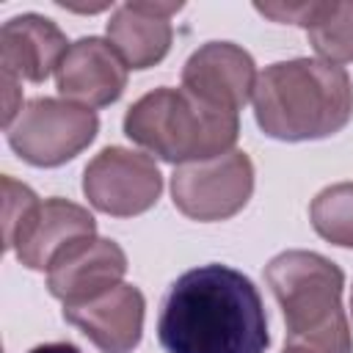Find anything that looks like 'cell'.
<instances>
[{
	"instance_id": "cell-1",
	"label": "cell",
	"mask_w": 353,
	"mask_h": 353,
	"mask_svg": "<svg viewBox=\"0 0 353 353\" xmlns=\"http://www.w3.org/2000/svg\"><path fill=\"white\" fill-rule=\"evenodd\" d=\"M157 339L165 353H265L270 334L262 295L229 265L193 268L171 284Z\"/></svg>"
},
{
	"instance_id": "cell-2",
	"label": "cell",
	"mask_w": 353,
	"mask_h": 353,
	"mask_svg": "<svg viewBox=\"0 0 353 353\" xmlns=\"http://www.w3.org/2000/svg\"><path fill=\"white\" fill-rule=\"evenodd\" d=\"M251 99L259 130L287 143L331 138L353 119L350 74L320 58H292L265 66Z\"/></svg>"
},
{
	"instance_id": "cell-3",
	"label": "cell",
	"mask_w": 353,
	"mask_h": 353,
	"mask_svg": "<svg viewBox=\"0 0 353 353\" xmlns=\"http://www.w3.org/2000/svg\"><path fill=\"white\" fill-rule=\"evenodd\" d=\"M265 281L284 314L287 353H353L339 265L317 251L290 248L265 265Z\"/></svg>"
},
{
	"instance_id": "cell-4",
	"label": "cell",
	"mask_w": 353,
	"mask_h": 353,
	"mask_svg": "<svg viewBox=\"0 0 353 353\" xmlns=\"http://www.w3.org/2000/svg\"><path fill=\"white\" fill-rule=\"evenodd\" d=\"M240 119L232 110L201 102L185 88H154L124 113V135L154 157L188 165L232 152Z\"/></svg>"
},
{
	"instance_id": "cell-5",
	"label": "cell",
	"mask_w": 353,
	"mask_h": 353,
	"mask_svg": "<svg viewBox=\"0 0 353 353\" xmlns=\"http://www.w3.org/2000/svg\"><path fill=\"white\" fill-rule=\"evenodd\" d=\"M8 146L36 168H55L74 160L99 132L91 108L69 99L36 97L25 102L17 121L6 130Z\"/></svg>"
},
{
	"instance_id": "cell-6",
	"label": "cell",
	"mask_w": 353,
	"mask_h": 353,
	"mask_svg": "<svg viewBox=\"0 0 353 353\" xmlns=\"http://www.w3.org/2000/svg\"><path fill=\"white\" fill-rule=\"evenodd\" d=\"M254 193V163L245 152L232 149L221 157L176 165L171 174L174 207L199 223L237 215Z\"/></svg>"
},
{
	"instance_id": "cell-7",
	"label": "cell",
	"mask_w": 353,
	"mask_h": 353,
	"mask_svg": "<svg viewBox=\"0 0 353 353\" xmlns=\"http://www.w3.org/2000/svg\"><path fill=\"white\" fill-rule=\"evenodd\" d=\"M88 204L113 218H132L152 210L163 193L157 163L124 146H105L83 171Z\"/></svg>"
},
{
	"instance_id": "cell-8",
	"label": "cell",
	"mask_w": 353,
	"mask_h": 353,
	"mask_svg": "<svg viewBox=\"0 0 353 353\" xmlns=\"http://www.w3.org/2000/svg\"><path fill=\"white\" fill-rule=\"evenodd\" d=\"M127 273V254L116 240L108 237H80L69 243L47 270V290L52 298L69 303L91 301L116 284Z\"/></svg>"
},
{
	"instance_id": "cell-9",
	"label": "cell",
	"mask_w": 353,
	"mask_h": 353,
	"mask_svg": "<svg viewBox=\"0 0 353 353\" xmlns=\"http://www.w3.org/2000/svg\"><path fill=\"white\" fill-rule=\"evenodd\" d=\"M182 88L207 105L237 113L254 97L256 63L232 41H207L185 61Z\"/></svg>"
},
{
	"instance_id": "cell-10",
	"label": "cell",
	"mask_w": 353,
	"mask_h": 353,
	"mask_svg": "<svg viewBox=\"0 0 353 353\" xmlns=\"http://www.w3.org/2000/svg\"><path fill=\"white\" fill-rule=\"evenodd\" d=\"M58 94L83 108H108L127 88V63L99 36L77 39L55 72Z\"/></svg>"
},
{
	"instance_id": "cell-11",
	"label": "cell",
	"mask_w": 353,
	"mask_h": 353,
	"mask_svg": "<svg viewBox=\"0 0 353 353\" xmlns=\"http://www.w3.org/2000/svg\"><path fill=\"white\" fill-rule=\"evenodd\" d=\"M143 292L124 281L91 301L63 306V320L83 331L102 353H132L143 336Z\"/></svg>"
},
{
	"instance_id": "cell-12",
	"label": "cell",
	"mask_w": 353,
	"mask_h": 353,
	"mask_svg": "<svg viewBox=\"0 0 353 353\" xmlns=\"http://www.w3.org/2000/svg\"><path fill=\"white\" fill-rule=\"evenodd\" d=\"M66 33L41 14H17L0 28V66L3 74L19 83H44L58 72L63 55L69 52Z\"/></svg>"
},
{
	"instance_id": "cell-13",
	"label": "cell",
	"mask_w": 353,
	"mask_h": 353,
	"mask_svg": "<svg viewBox=\"0 0 353 353\" xmlns=\"http://www.w3.org/2000/svg\"><path fill=\"white\" fill-rule=\"evenodd\" d=\"M97 234L94 215L66 199H47L39 201L28 221L19 226L11 248L17 259L30 270H50L52 259L74 240Z\"/></svg>"
},
{
	"instance_id": "cell-14",
	"label": "cell",
	"mask_w": 353,
	"mask_h": 353,
	"mask_svg": "<svg viewBox=\"0 0 353 353\" xmlns=\"http://www.w3.org/2000/svg\"><path fill=\"white\" fill-rule=\"evenodd\" d=\"M182 3H157V0H130L121 3L108 19V41L116 47L127 69H149L160 63L174 39L171 17Z\"/></svg>"
},
{
	"instance_id": "cell-15",
	"label": "cell",
	"mask_w": 353,
	"mask_h": 353,
	"mask_svg": "<svg viewBox=\"0 0 353 353\" xmlns=\"http://www.w3.org/2000/svg\"><path fill=\"white\" fill-rule=\"evenodd\" d=\"M306 36L320 61L350 63L353 61V0H317V8L306 25Z\"/></svg>"
},
{
	"instance_id": "cell-16",
	"label": "cell",
	"mask_w": 353,
	"mask_h": 353,
	"mask_svg": "<svg viewBox=\"0 0 353 353\" xmlns=\"http://www.w3.org/2000/svg\"><path fill=\"white\" fill-rule=\"evenodd\" d=\"M309 221L323 240L353 248V182L323 188L309 204Z\"/></svg>"
},
{
	"instance_id": "cell-17",
	"label": "cell",
	"mask_w": 353,
	"mask_h": 353,
	"mask_svg": "<svg viewBox=\"0 0 353 353\" xmlns=\"http://www.w3.org/2000/svg\"><path fill=\"white\" fill-rule=\"evenodd\" d=\"M36 204H39V196L28 185L11 179L8 174L3 176V248H11L19 226L28 221Z\"/></svg>"
},
{
	"instance_id": "cell-18",
	"label": "cell",
	"mask_w": 353,
	"mask_h": 353,
	"mask_svg": "<svg viewBox=\"0 0 353 353\" xmlns=\"http://www.w3.org/2000/svg\"><path fill=\"white\" fill-rule=\"evenodd\" d=\"M259 14L270 17L273 22H290V25H301L306 28L314 8H317V0H303V3H256L254 6Z\"/></svg>"
},
{
	"instance_id": "cell-19",
	"label": "cell",
	"mask_w": 353,
	"mask_h": 353,
	"mask_svg": "<svg viewBox=\"0 0 353 353\" xmlns=\"http://www.w3.org/2000/svg\"><path fill=\"white\" fill-rule=\"evenodd\" d=\"M28 353H83V350L77 345H72V342H47V345L30 347Z\"/></svg>"
},
{
	"instance_id": "cell-20",
	"label": "cell",
	"mask_w": 353,
	"mask_h": 353,
	"mask_svg": "<svg viewBox=\"0 0 353 353\" xmlns=\"http://www.w3.org/2000/svg\"><path fill=\"white\" fill-rule=\"evenodd\" d=\"M350 309H353V295H350Z\"/></svg>"
},
{
	"instance_id": "cell-21",
	"label": "cell",
	"mask_w": 353,
	"mask_h": 353,
	"mask_svg": "<svg viewBox=\"0 0 353 353\" xmlns=\"http://www.w3.org/2000/svg\"><path fill=\"white\" fill-rule=\"evenodd\" d=\"M284 353H287V350H284Z\"/></svg>"
}]
</instances>
